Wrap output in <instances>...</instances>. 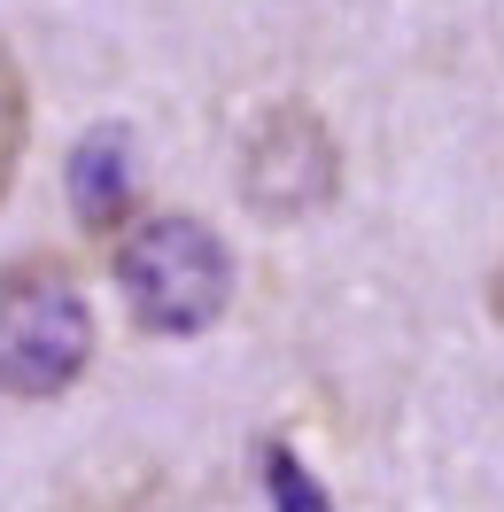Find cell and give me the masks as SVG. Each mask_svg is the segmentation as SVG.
Masks as SVG:
<instances>
[{"instance_id":"1","label":"cell","mask_w":504,"mask_h":512,"mask_svg":"<svg viewBox=\"0 0 504 512\" xmlns=\"http://www.w3.org/2000/svg\"><path fill=\"white\" fill-rule=\"evenodd\" d=\"M109 280L140 334L187 342L202 326H218L233 303V249L218 225L187 218V210H140L109 241Z\"/></svg>"},{"instance_id":"2","label":"cell","mask_w":504,"mask_h":512,"mask_svg":"<svg viewBox=\"0 0 504 512\" xmlns=\"http://www.w3.org/2000/svg\"><path fill=\"white\" fill-rule=\"evenodd\" d=\"M94 365V303L70 256H16L0 272V404H55Z\"/></svg>"},{"instance_id":"3","label":"cell","mask_w":504,"mask_h":512,"mask_svg":"<svg viewBox=\"0 0 504 512\" xmlns=\"http://www.w3.org/2000/svg\"><path fill=\"white\" fill-rule=\"evenodd\" d=\"M233 187H241V210H256L264 225H303L342 202V140L311 101L287 94L256 109V125L241 132Z\"/></svg>"},{"instance_id":"4","label":"cell","mask_w":504,"mask_h":512,"mask_svg":"<svg viewBox=\"0 0 504 512\" xmlns=\"http://www.w3.org/2000/svg\"><path fill=\"white\" fill-rule=\"evenodd\" d=\"M70 202L86 233H125L140 218V179H132V132L125 125H94L70 148Z\"/></svg>"},{"instance_id":"5","label":"cell","mask_w":504,"mask_h":512,"mask_svg":"<svg viewBox=\"0 0 504 512\" xmlns=\"http://www.w3.org/2000/svg\"><path fill=\"white\" fill-rule=\"evenodd\" d=\"M24 140H32V86H24L16 47L0 39V202H8L16 171H24Z\"/></svg>"},{"instance_id":"6","label":"cell","mask_w":504,"mask_h":512,"mask_svg":"<svg viewBox=\"0 0 504 512\" xmlns=\"http://www.w3.org/2000/svg\"><path fill=\"white\" fill-rule=\"evenodd\" d=\"M264 497H272V512H334V497L311 481V466L287 443H264Z\"/></svg>"},{"instance_id":"7","label":"cell","mask_w":504,"mask_h":512,"mask_svg":"<svg viewBox=\"0 0 504 512\" xmlns=\"http://www.w3.org/2000/svg\"><path fill=\"white\" fill-rule=\"evenodd\" d=\"M489 311H497V334H504V256H497V272H489Z\"/></svg>"}]
</instances>
